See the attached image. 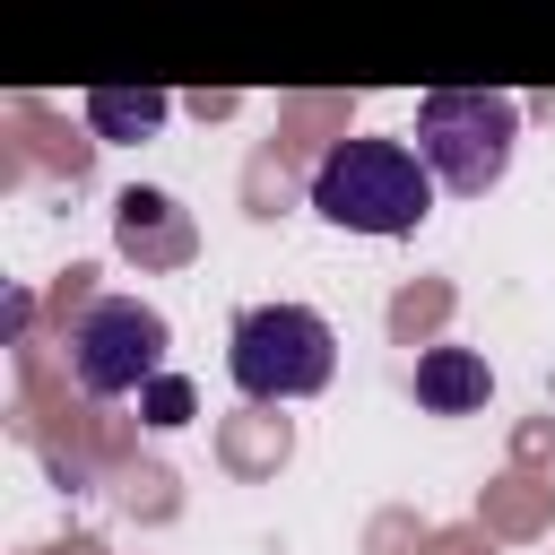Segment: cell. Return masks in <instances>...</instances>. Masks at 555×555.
<instances>
[{
  "instance_id": "6da1fadb",
  "label": "cell",
  "mask_w": 555,
  "mask_h": 555,
  "mask_svg": "<svg viewBox=\"0 0 555 555\" xmlns=\"http://www.w3.org/2000/svg\"><path fill=\"white\" fill-rule=\"evenodd\" d=\"M312 208L347 234H416L434 217V173L408 139H338L312 165Z\"/></svg>"
},
{
  "instance_id": "7a4b0ae2",
  "label": "cell",
  "mask_w": 555,
  "mask_h": 555,
  "mask_svg": "<svg viewBox=\"0 0 555 555\" xmlns=\"http://www.w3.org/2000/svg\"><path fill=\"white\" fill-rule=\"evenodd\" d=\"M225 373H234V390L260 399V408L312 399V390L338 373V330H330L312 304H251V312H234V330H225Z\"/></svg>"
},
{
  "instance_id": "3957f363",
  "label": "cell",
  "mask_w": 555,
  "mask_h": 555,
  "mask_svg": "<svg viewBox=\"0 0 555 555\" xmlns=\"http://www.w3.org/2000/svg\"><path fill=\"white\" fill-rule=\"evenodd\" d=\"M512 139H520V104L494 87H434L416 104V156L434 191H460V199L494 191L512 165Z\"/></svg>"
},
{
  "instance_id": "277c9868",
  "label": "cell",
  "mask_w": 555,
  "mask_h": 555,
  "mask_svg": "<svg viewBox=\"0 0 555 555\" xmlns=\"http://www.w3.org/2000/svg\"><path fill=\"white\" fill-rule=\"evenodd\" d=\"M165 347H173V330H165V312L139 304V295H95V304L69 321V373H78L87 399H130V390H147V382L165 373Z\"/></svg>"
},
{
  "instance_id": "5b68a950",
  "label": "cell",
  "mask_w": 555,
  "mask_h": 555,
  "mask_svg": "<svg viewBox=\"0 0 555 555\" xmlns=\"http://www.w3.org/2000/svg\"><path fill=\"white\" fill-rule=\"evenodd\" d=\"M486 390H494V373L477 347H425L416 356V408L425 416H477Z\"/></svg>"
},
{
  "instance_id": "8992f818",
  "label": "cell",
  "mask_w": 555,
  "mask_h": 555,
  "mask_svg": "<svg viewBox=\"0 0 555 555\" xmlns=\"http://www.w3.org/2000/svg\"><path fill=\"white\" fill-rule=\"evenodd\" d=\"M113 234H121V251H139V260H182V251H191V225H182V208H173L165 191H121V199H113Z\"/></svg>"
},
{
  "instance_id": "52a82bcc",
  "label": "cell",
  "mask_w": 555,
  "mask_h": 555,
  "mask_svg": "<svg viewBox=\"0 0 555 555\" xmlns=\"http://www.w3.org/2000/svg\"><path fill=\"white\" fill-rule=\"evenodd\" d=\"M173 113L165 87H87V130L95 139H156Z\"/></svg>"
},
{
  "instance_id": "ba28073f",
  "label": "cell",
  "mask_w": 555,
  "mask_h": 555,
  "mask_svg": "<svg viewBox=\"0 0 555 555\" xmlns=\"http://www.w3.org/2000/svg\"><path fill=\"white\" fill-rule=\"evenodd\" d=\"M139 408H147V425H182V416H191V382H182V373H156V382L139 390Z\"/></svg>"
}]
</instances>
